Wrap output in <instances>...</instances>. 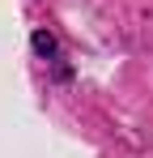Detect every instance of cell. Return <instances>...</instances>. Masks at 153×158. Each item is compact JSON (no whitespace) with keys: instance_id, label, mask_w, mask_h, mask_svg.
Returning a JSON list of instances; mask_svg holds the SVG:
<instances>
[{"instance_id":"obj_1","label":"cell","mask_w":153,"mask_h":158,"mask_svg":"<svg viewBox=\"0 0 153 158\" xmlns=\"http://www.w3.org/2000/svg\"><path fill=\"white\" fill-rule=\"evenodd\" d=\"M34 52H38V56H51V52H55V39H51L47 30H38V34H34Z\"/></svg>"}]
</instances>
